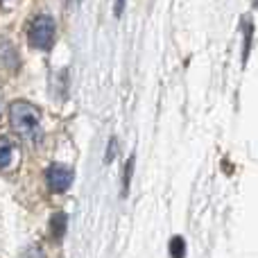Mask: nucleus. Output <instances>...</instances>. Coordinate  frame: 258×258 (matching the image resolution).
Wrapping results in <instances>:
<instances>
[{
    "mask_svg": "<svg viewBox=\"0 0 258 258\" xmlns=\"http://www.w3.org/2000/svg\"><path fill=\"white\" fill-rule=\"evenodd\" d=\"M54 36H57V25H54V18L48 14L34 16L27 25V41L36 50H50L54 45Z\"/></svg>",
    "mask_w": 258,
    "mask_h": 258,
    "instance_id": "obj_2",
    "label": "nucleus"
},
{
    "mask_svg": "<svg viewBox=\"0 0 258 258\" xmlns=\"http://www.w3.org/2000/svg\"><path fill=\"white\" fill-rule=\"evenodd\" d=\"M256 7H258V0H256Z\"/></svg>",
    "mask_w": 258,
    "mask_h": 258,
    "instance_id": "obj_12",
    "label": "nucleus"
},
{
    "mask_svg": "<svg viewBox=\"0 0 258 258\" xmlns=\"http://www.w3.org/2000/svg\"><path fill=\"white\" fill-rule=\"evenodd\" d=\"M14 154H16V147H14V143L7 141V138H0V170H5L9 163H12Z\"/></svg>",
    "mask_w": 258,
    "mask_h": 258,
    "instance_id": "obj_5",
    "label": "nucleus"
},
{
    "mask_svg": "<svg viewBox=\"0 0 258 258\" xmlns=\"http://www.w3.org/2000/svg\"><path fill=\"white\" fill-rule=\"evenodd\" d=\"M170 256L172 258H183L186 256V242H183L181 236H177V238L170 240Z\"/></svg>",
    "mask_w": 258,
    "mask_h": 258,
    "instance_id": "obj_7",
    "label": "nucleus"
},
{
    "mask_svg": "<svg viewBox=\"0 0 258 258\" xmlns=\"http://www.w3.org/2000/svg\"><path fill=\"white\" fill-rule=\"evenodd\" d=\"M0 66L12 68V71H16V66H18V54L14 50V45L3 39H0Z\"/></svg>",
    "mask_w": 258,
    "mask_h": 258,
    "instance_id": "obj_4",
    "label": "nucleus"
},
{
    "mask_svg": "<svg viewBox=\"0 0 258 258\" xmlns=\"http://www.w3.org/2000/svg\"><path fill=\"white\" fill-rule=\"evenodd\" d=\"M9 120H12L14 132H16L25 143H30V145H39L41 143V138H43L41 113L34 104L16 100V102L9 107Z\"/></svg>",
    "mask_w": 258,
    "mask_h": 258,
    "instance_id": "obj_1",
    "label": "nucleus"
},
{
    "mask_svg": "<svg viewBox=\"0 0 258 258\" xmlns=\"http://www.w3.org/2000/svg\"><path fill=\"white\" fill-rule=\"evenodd\" d=\"M125 3H127V0H118V3H116V9H113V14H116V16H120V14H122V9H125Z\"/></svg>",
    "mask_w": 258,
    "mask_h": 258,
    "instance_id": "obj_10",
    "label": "nucleus"
},
{
    "mask_svg": "<svg viewBox=\"0 0 258 258\" xmlns=\"http://www.w3.org/2000/svg\"><path fill=\"white\" fill-rule=\"evenodd\" d=\"M45 181H48V188L57 195L66 192L73 183V170L68 165L61 163H52L48 170H45Z\"/></svg>",
    "mask_w": 258,
    "mask_h": 258,
    "instance_id": "obj_3",
    "label": "nucleus"
},
{
    "mask_svg": "<svg viewBox=\"0 0 258 258\" xmlns=\"http://www.w3.org/2000/svg\"><path fill=\"white\" fill-rule=\"evenodd\" d=\"M116 145H118V138H111V141H109V147H107V163H111L113 161V156H116Z\"/></svg>",
    "mask_w": 258,
    "mask_h": 258,
    "instance_id": "obj_9",
    "label": "nucleus"
},
{
    "mask_svg": "<svg viewBox=\"0 0 258 258\" xmlns=\"http://www.w3.org/2000/svg\"><path fill=\"white\" fill-rule=\"evenodd\" d=\"M50 229H52L54 240H61V236L66 233V213H54L50 218Z\"/></svg>",
    "mask_w": 258,
    "mask_h": 258,
    "instance_id": "obj_6",
    "label": "nucleus"
},
{
    "mask_svg": "<svg viewBox=\"0 0 258 258\" xmlns=\"http://www.w3.org/2000/svg\"><path fill=\"white\" fill-rule=\"evenodd\" d=\"M0 3H7V0H0Z\"/></svg>",
    "mask_w": 258,
    "mask_h": 258,
    "instance_id": "obj_11",
    "label": "nucleus"
},
{
    "mask_svg": "<svg viewBox=\"0 0 258 258\" xmlns=\"http://www.w3.org/2000/svg\"><path fill=\"white\" fill-rule=\"evenodd\" d=\"M134 163H136V156H129V161L125 165V177H122V195L129 192V183H132V174H134Z\"/></svg>",
    "mask_w": 258,
    "mask_h": 258,
    "instance_id": "obj_8",
    "label": "nucleus"
}]
</instances>
